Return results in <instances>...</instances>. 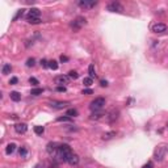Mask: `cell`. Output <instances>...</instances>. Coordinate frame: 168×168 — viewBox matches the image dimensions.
Listing matches in <instances>:
<instances>
[{"label": "cell", "mask_w": 168, "mask_h": 168, "mask_svg": "<svg viewBox=\"0 0 168 168\" xmlns=\"http://www.w3.org/2000/svg\"><path fill=\"white\" fill-rule=\"evenodd\" d=\"M105 99L104 97H96V99L92 101V103L89 104V108L92 112H99V110H101V109L104 108V105H105Z\"/></svg>", "instance_id": "2"}, {"label": "cell", "mask_w": 168, "mask_h": 168, "mask_svg": "<svg viewBox=\"0 0 168 168\" xmlns=\"http://www.w3.org/2000/svg\"><path fill=\"white\" fill-rule=\"evenodd\" d=\"M11 71H12V66H11V65H4L3 69H1V74H3V75L11 74Z\"/></svg>", "instance_id": "21"}, {"label": "cell", "mask_w": 168, "mask_h": 168, "mask_svg": "<svg viewBox=\"0 0 168 168\" xmlns=\"http://www.w3.org/2000/svg\"><path fill=\"white\" fill-rule=\"evenodd\" d=\"M69 163L70 165H78L79 164V156L76 155V154H72L71 156H70V159H69Z\"/></svg>", "instance_id": "13"}, {"label": "cell", "mask_w": 168, "mask_h": 168, "mask_svg": "<svg viewBox=\"0 0 168 168\" xmlns=\"http://www.w3.org/2000/svg\"><path fill=\"white\" fill-rule=\"evenodd\" d=\"M113 137H116V131H109V133H105V134H103V139H104V140L112 139Z\"/></svg>", "instance_id": "22"}, {"label": "cell", "mask_w": 168, "mask_h": 168, "mask_svg": "<svg viewBox=\"0 0 168 168\" xmlns=\"http://www.w3.org/2000/svg\"><path fill=\"white\" fill-rule=\"evenodd\" d=\"M92 83H93V79H92V78H89V76H88V78H84L83 84L85 85V87H91V85H92Z\"/></svg>", "instance_id": "25"}, {"label": "cell", "mask_w": 168, "mask_h": 168, "mask_svg": "<svg viewBox=\"0 0 168 168\" xmlns=\"http://www.w3.org/2000/svg\"><path fill=\"white\" fill-rule=\"evenodd\" d=\"M28 16H30V17H38V19H40L41 11L38 9V8H30V9H29Z\"/></svg>", "instance_id": "14"}, {"label": "cell", "mask_w": 168, "mask_h": 168, "mask_svg": "<svg viewBox=\"0 0 168 168\" xmlns=\"http://www.w3.org/2000/svg\"><path fill=\"white\" fill-rule=\"evenodd\" d=\"M153 32L154 33H164L167 30V25L165 24H162V22H158V24L153 25Z\"/></svg>", "instance_id": "8"}, {"label": "cell", "mask_w": 168, "mask_h": 168, "mask_svg": "<svg viewBox=\"0 0 168 168\" xmlns=\"http://www.w3.org/2000/svg\"><path fill=\"white\" fill-rule=\"evenodd\" d=\"M45 131V128L44 126H34V133L37 134V135H42Z\"/></svg>", "instance_id": "26"}, {"label": "cell", "mask_w": 168, "mask_h": 168, "mask_svg": "<svg viewBox=\"0 0 168 168\" xmlns=\"http://www.w3.org/2000/svg\"><path fill=\"white\" fill-rule=\"evenodd\" d=\"M167 128H168V124H167Z\"/></svg>", "instance_id": "40"}, {"label": "cell", "mask_w": 168, "mask_h": 168, "mask_svg": "<svg viewBox=\"0 0 168 168\" xmlns=\"http://www.w3.org/2000/svg\"><path fill=\"white\" fill-rule=\"evenodd\" d=\"M67 60H69V58H67V56H66V55H62V56H60V62H67Z\"/></svg>", "instance_id": "39"}, {"label": "cell", "mask_w": 168, "mask_h": 168, "mask_svg": "<svg viewBox=\"0 0 168 168\" xmlns=\"http://www.w3.org/2000/svg\"><path fill=\"white\" fill-rule=\"evenodd\" d=\"M36 66V59L34 58H29L28 60H26V67H34Z\"/></svg>", "instance_id": "30"}, {"label": "cell", "mask_w": 168, "mask_h": 168, "mask_svg": "<svg viewBox=\"0 0 168 168\" xmlns=\"http://www.w3.org/2000/svg\"><path fill=\"white\" fill-rule=\"evenodd\" d=\"M25 13V9H19V12L16 13V16L13 17V21H16L17 19H20V17H22V15Z\"/></svg>", "instance_id": "31"}, {"label": "cell", "mask_w": 168, "mask_h": 168, "mask_svg": "<svg viewBox=\"0 0 168 168\" xmlns=\"http://www.w3.org/2000/svg\"><path fill=\"white\" fill-rule=\"evenodd\" d=\"M165 147L164 146H159L158 149L155 150V153H154V159L158 160V162H162L163 159H164V155H165Z\"/></svg>", "instance_id": "4"}, {"label": "cell", "mask_w": 168, "mask_h": 168, "mask_svg": "<svg viewBox=\"0 0 168 168\" xmlns=\"http://www.w3.org/2000/svg\"><path fill=\"white\" fill-rule=\"evenodd\" d=\"M54 81H55V84H58V85L65 87L66 84H69L70 78H69V75H58V76L54 79Z\"/></svg>", "instance_id": "6"}, {"label": "cell", "mask_w": 168, "mask_h": 168, "mask_svg": "<svg viewBox=\"0 0 168 168\" xmlns=\"http://www.w3.org/2000/svg\"><path fill=\"white\" fill-rule=\"evenodd\" d=\"M106 9L109 12H117V13H121L124 11V7L118 3V1H112V3H109L106 5Z\"/></svg>", "instance_id": "3"}, {"label": "cell", "mask_w": 168, "mask_h": 168, "mask_svg": "<svg viewBox=\"0 0 168 168\" xmlns=\"http://www.w3.org/2000/svg\"><path fill=\"white\" fill-rule=\"evenodd\" d=\"M17 81H19V79H17V78H11L9 84H17Z\"/></svg>", "instance_id": "37"}, {"label": "cell", "mask_w": 168, "mask_h": 168, "mask_svg": "<svg viewBox=\"0 0 168 168\" xmlns=\"http://www.w3.org/2000/svg\"><path fill=\"white\" fill-rule=\"evenodd\" d=\"M88 74H89V78H96V70H95V66L93 65H89L88 66Z\"/></svg>", "instance_id": "19"}, {"label": "cell", "mask_w": 168, "mask_h": 168, "mask_svg": "<svg viewBox=\"0 0 168 168\" xmlns=\"http://www.w3.org/2000/svg\"><path fill=\"white\" fill-rule=\"evenodd\" d=\"M29 83H30L32 85H34V87L36 85H38V80L36 78H29Z\"/></svg>", "instance_id": "32"}, {"label": "cell", "mask_w": 168, "mask_h": 168, "mask_svg": "<svg viewBox=\"0 0 168 168\" xmlns=\"http://www.w3.org/2000/svg\"><path fill=\"white\" fill-rule=\"evenodd\" d=\"M118 116H120L118 109H112V110L106 114V120H108V122H114L118 118Z\"/></svg>", "instance_id": "7"}, {"label": "cell", "mask_w": 168, "mask_h": 168, "mask_svg": "<svg viewBox=\"0 0 168 168\" xmlns=\"http://www.w3.org/2000/svg\"><path fill=\"white\" fill-rule=\"evenodd\" d=\"M58 149H59V146H58L55 142H50V143H47V146H46V151H47V154H50V155L56 154Z\"/></svg>", "instance_id": "9"}, {"label": "cell", "mask_w": 168, "mask_h": 168, "mask_svg": "<svg viewBox=\"0 0 168 168\" xmlns=\"http://www.w3.org/2000/svg\"><path fill=\"white\" fill-rule=\"evenodd\" d=\"M9 97H11V100H12V101H16V103L21 100V95H20L19 92H16V91L11 92V93H9Z\"/></svg>", "instance_id": "15"}, {"label": "cell", "mask_w": 168, "mask_h": 168, "mask_svg": "<svg viewBox=\"0 0 168 168\" xmlns=\"http://www.w3.org/2000/svg\"><path fill=\"white\" fill-rule=\"evenodd\" d=\"M41 66H42V67H44V69H47V67H49V62H47L46 59H41Z\"/></svg>", "instance_id": "33"}, {"label": "cell", "mask_w": 168, "mask_h": 168, "mask_svg": "<svg viewBox=\"0 0 168 168\" xmlns=\"http://www.w3.org/2000/svg\"><path fill=\"white\" fill-rule=\"evenodd\" d=\"M93 93V91L89 89V88H87V89H83V95H92Z\"/></svg>", "instance_id": "35"}, {"label": "cell", "mask_w": 168, "mask_h": 168, "mask_svg": "<svg viewBox=\"0 0 168 168\" xmlns=\"http://www.w3.org/2000/svg\"><path fill=\"white\" fill-rule=\"evenodd\" d=\"M100 85H101V87H108V81L106 80H100Z\"/></svg>", "instance_id": "38"}, {"label": "cell", "mask_w": 168, "mask_h": 168, "mask_svg": "<svg viewBox=\"0 0 168 168\" xmlns=\"http://www.w3.org/2000/svg\"><path fill=\"white\" fill-rule=\"evenodd\" d=\"M87 24V21H85V19L84 17H78V19H75L74 21L71 22V28H74L75 30H79V29L83 26V25Z\"/></svg>", "instance_id": "5"}, {"label": "cell", "mask_w": 168, "mask_h": 168, "mask_svg": "<svg viewBox=\"0 0 168 168\" xmlns=\"http://www.w3.org/2000/svg\"><path fill=\"white\" fill-rule=\"evenodd\" d=\"M49 69H51V70H58V62L56 60H50L49 62Z\"/></svg>", "instance_id": "28"}, {"label": "cell", "mask_w": 168, "mask_h": 168, "mask_svg": "<svg viewBox=\"0 0 168 168\" xmlns=\"http://www.w3.org/2000/svg\"><path fill=\"white\" fill-rule=\"evenodd\" d=\"M15 130L17 134H24V133H26V130H28V125L24 124V122H22V124H16Z\"/></svg>", "instance_id": "12"}, {"label": "cell", "mask_w": 168, "mask_h": 168, "mask_svg": "<svg viewBox=\"0 0 168 168\" xmlns=\"http://www.w3.org/2000/svg\"><path fill=\"white\" fill-rule=\"evenodd\" d=\"M42 92H44L42 88H33V89L30 91V95H33V96H38V95H42Z\"/></svg>", "instance_id": "24"}, {"label": "cell", "mask_w": 168, "mask_h": 168, "mask_svg": "<svg viewBox=\"0 0 168 168\" xmlns=\"http://www.w3.org/2000/svg\"><path fill=\"white\" fill-rule=\"evenodd\" d=\"M67 105H70L67 101H51L50 103V106L54 109H65Z\"/></svg>", "instance_id": "10"}, {"label": "cell", "mask_w": 168, "mask_h": 168, "mask_svg": "<svg viewBox=\"0 0 168 168\" xmlns=\"http://www.w3.org/2000/svg\"><path fill=\"white\" fill-rule=\"evenodd\" d=\"M97 5V1H79V7L84 8V9H89V8H93Z\"/></svg>", "instance_id": "11"}, {"label": "cell", "mask_w": 168, "mask_h": 168, "mask_svg": "<svg viewBox=\"0 0 168 168\" xmlns=\"http://www.w3.org/2000/svg\"><path fill=\"white\" fill-rule=\"evenodd\" d=\"M15 150H16V144L15 143H9L8 146L5 147V154L7 155H11V154L15 153Z\"/></svg>", "instance_id": "16"}, {"label": "cell", "mask_w": 168, "mask_h": 168, "mask_svg": "<svg viewBox=\"0 0 168 168\" xmlns=\"http://www.w3.org/2000/svg\"><path fill=\"white\" fill-rule=\"evenodd\" d=\"M56 91H58V92H66V87H62V85H58V87H56Z\"/></svg>", "instance_id": "36"}, {"label": "cell", "mask_w": 168, "mask_h": 168, "mask_svg": "<svg viewBox=\"0 0 168 168\" xmlns=\"http://www.w3.org/2000/svg\"><path fill=\"white\" fill-rule=\"evenodd\" d=\"M72 154L74 153H72L71 147H70L69 144H62V146H59V149H58L55 155L59 162H69L70 156H71Z\"/></svg>", "instance_id": "1"}, {"label": "cell", "mask_w": 168, "mask_h": 168, "mask_svg": "<svg viewBox=\"0 0 168 168\" xmlns=\"http://www.w3.org/2000/svg\"><path fill=\"white\" fill-rule=\"evenodd\" d=\"M153 167H154L153 162H147L146 164H143V165H142V168H153Z\"/></svg>", "instance_id": "34"}, {"label": "cell", "mask_w": 168, "mask_h": 168, "mask_svg": "<svg viewBox=\"0 0 168 168\" xmlns=\"http://www.w3.org/2000/svg\"><path fill=\"white\" fill-rule=\"evenodd\" d=\"M56 121H58V122H71L72 120L70 118V117H67V116H63V117H58V118H56Z\"/></svg>", "instance_id": "29"}, {"label": "cell", "mask_w": 168, "mask_h": 168, "mask_svg": "<svg viewBox=\"0 0 168 168\" xmlns=\"http://www.w3.org/2000/svg\"><path fill=\"white\" fill-rule=\"evenodd\" d=\"M69 78L72 79V80H76V79L79 78V74L76 71H74V70H71V71L69 72Z\"/></svg>", "instance_id": "27"}, {"label": "cell", "mask_w": 168, "mask_h": 168, "mask_svg": "<svg viewBox=\"0 0 168 168\" xmlns=\"http://www.w3.org/2000/svg\"><path fill=\"white\" fill-rule=\"evenodd\" d=\"M19 154H20V156H21V158H25V156L28 155V150H26V147L25 146H21L19 149Z\"/></svg>", "instance_id": "23"}, {"label": "cell", "mask_w": 168, "mask_h": 168, "mask_svg": "<svg viewBox=\"0 0 168 168\" xmlns=\"http://www.w3.org/2000/svg\"><path fill=\"white\" fill-rule=\"evenodd\" d=\"M103 116H104V113L101 112V110H99V112H93V113H92L89 118L91 120H100V118H103Z\"/></svg>", "instance_id": "17"}, {"label": "cell", "mask_w": 168, "mask_h": 168, "mask_svg": "<svg viewBox=\"0 0 168 168\" xmlns=\"http://www.w3.org/2000/svg\"><path fill=\"white\" fill-rule=\"evenodd\" d=\"M26 21L29 22V24H40L41 22V19H38V17H30V16H26Z\"/></svg>", "instance_id": "18"}, {"label": "cell", "mask_w": 168, "mask_h": 168, "mask_svg": "<svg viewBox=\"0 0 168 168\" xmlns=\"http://www.w3.org/2000/svg\"><path fill=\"white\" fill-rule=\"evenodd\" d=\"M66 116H67V117H70V118L76 117V116H78V110H76V109H74V108H71V109H69V110L66 112Z\"/></svg>", "instance_id": "20"}]
</instances>
